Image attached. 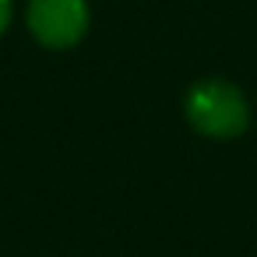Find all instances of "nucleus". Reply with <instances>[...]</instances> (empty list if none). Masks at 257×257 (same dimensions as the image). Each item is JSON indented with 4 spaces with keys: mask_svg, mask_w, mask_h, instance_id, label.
I'll list each match as a JSON object with an SVG mask.
<instances>
[{
    "mask_svg": "<svg viewBox=\"0 0 257 257\" xmlns=\"http://www.w3.org/2000/svg\"><path fill=\"white\" fill-rule=\"evenodd\" d=\"M11 15H15V8H11V0H0V36L8 32V25H11Z\"/></svg>",
    "mask_w": 257,
    "mask_h": 257,
    "instance_id": "obj_3",
    "label": "nucleus"
},
{
    "mask_svg": "<svg viewBox=\"0 0 257 257\" xmlns=\"http://www.w3.org/2000/svg\"><path fill=\"white\" fill-rule=\"evenodd\" d=\"M29 32L50 50L78 46L88 32L85 0H29Z\"/></svg>",
    "mask_w": 257,
    "mask_h": 257,
    "instance_id": "obj_2",
    "label": "nucleus"
},
{
    "mask_svg": "<svg viewBox=\"0 0 257 257\" xmlns=\"http://www.w3.org/2000/svg\"><path fill=\"white\" fill-rule=\"evenodd\" d=\"M187 120L194 131L208 138H236L250 123V106L232 81L208 78L187 92Z\"/></svg>",
    "mask_w": 257,
    "mask_h": 257,
    "instance_id": "obj_1",
    "label": "nucleus"
}]
</instances>
